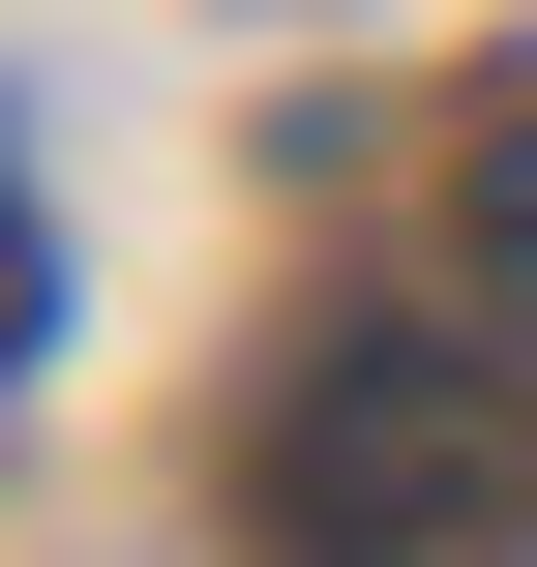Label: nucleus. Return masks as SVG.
<instances>
[{
  "mask_svg": "<svg viewBox=\"0 0 537 567\" xmlns=\"http://www.w3.org/2000/svg\"><path fill=\"white\" fill-rule=\"evenodd\" d=\"M478 299H508V329H537V120H508V150H478Z\"/></svg>",
  "mask_w": 537,
  "mask_h": 567,
  "instance_id": "obj_2",
  "label": "nucleus"
},
{
  "mask_svg": "<svg viewBox=\"0 0 537 567\" xmlns=\"http://www.w3.org/2000/svg\"><path fill=\"white\" fill-rule=\"evenodd\" d=\"M30 299H60V269H30V209H0V359H30Z\"/></svg>",
  "mask_w": 537,
  "mask_h": 567,
  "instance_id": "obj_3",
  "label": "nucleus"
},
{
  "mask_svg": "<svg viewBox=\"0 0 537 567\" xmlns=\"http://www.w3.org/2000/svg\"><path fill=\"white\" fill-rule=\"evenodd\" d=\"M269 567H537V359L329 329L269 389Z\"/></svg>",
  "mask_w": 537,
  "mask_h": 567,
  "instance_id": "obj_1",
  "label": "nucleus"
}]
</instances>
